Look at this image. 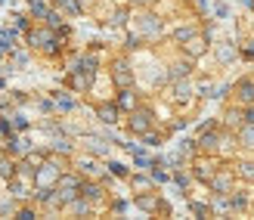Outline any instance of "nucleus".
I'll list each match as a JSON object with an SVG mask.
<instances>
[{
  "label": "nucleus",
  "mask_w": 254,
  "mask_h": 220,
  "mask_svg": "<svg viewBox=\"0 0 254 220\" xmlns=\"http://www.w3.org/2000/svg\"><path fill=\"white\" fill-rule=\"evenodd\" d=\"M28 41H31V47L34 50H41V53H56V34H53V28H34L31 34H28Z\"/></svg>",
  "instance_id": "1"
},
{
  "label": "nucleus",
  "mask_w": 254,
  "mask_h": 220,
  "mask_svg": "<svg viewBox=\"0 0 254 220\" xmlns=\"http://www.w3.org/2000/svg\"><path fill=\"white\" fill-rule=\"evenodd\" d=\"M233 180H236V171H214L208 186H211L214 196H230V192H233Z\"/></svg>",
  "instance_id": "2"
},
{
  "label": "nucleus",
  "mask_w": 254,
  "mask_h": 220,
  "mask_svg": "<svg viewBox=\"0 0 254 220\" xmlns=\"http://www.w3.org/2000/svg\"><path fill=\"white\" fill-rule=\"evenodd\" d=\"M127 124H130L133 134L146 137V134L152 131V112H149V109H133V112H130V121H127Z\"/></svg>",
  "instance_id": "3"
},
{
  "label": "nucleus",
  "mask_w": 254,
  "mask_h": 220,
  "mask_svg": "<svg viewBox=\"0 0 254 220\" xmlns=\"http://www.w3.org/2000/svg\"><path fill=\"white\" fill-rule=\"evenodd\" d=\"M233 93L239 106H254V81L251 77H242V81L233 84Z\"/></svg>",
  "instance_id": "4"
},
{
  "label": "nucleus",
  "mask_w": 254,
  "mask_h": 220,
  "mask_svg": "<svg viewBox=\"0 0 254 220\" xmlns=\"http://www.w3.org/2000/svg\"><path fill=\"white\" fill-rule=\"evenodd\" d=\"M112 81H115L118 90H124V87L133 84V72H130V66H127L124 59H118L115 66H112Z\"/></svg>",
  "instance_id": "5"
},
{
  "label": "nucleus",
  "mask_w": 254,
  "mask_h": 220,
  "mask_svg": "<svg viewBox=\"0 0 254 220\" xmlns=\"http://www.w3.org/2000/svg\"><path fill=\"white\" fill-rule=\"evenodd\" d=\"M59 177H62L59 167H53V164L47 161L44 167H37V171H34V183H37V186H56Z\"/></svg>",
  "instance_id": "6"
},
{
  "label": "nucleus",
  "mask_w": 254,
  "mask_h": 220,
  "mask_svg": "<svg viewBox=\"0 0 254 220\" xmlns=\"http://www.w3.org/2000/svg\"><path fill=\"white\" fill-rule=\"evenodd\" d=\"M198 149L201 152H217L220 149V131H217V127H205V134H201L198 137Z\"/></svg>",
  "instance_id": "7"
},
{
  "label": "nucleus",
  "mask_w": 254,
  "mask_h": 220,
  "mask_svg": "<svg viewBox=\"0 0 254 220\" xmlns=\"http://www.w3.org/2000/svg\"><path fill=\"white\" fill-rule=\"evenodd\" d=\"M183 47H186V56H189V59H198V56L208 53V37H205V34H192Z\"/></svg>",
  "instance_id": "8"
},
{
  "label": "nucleus",
  "mask_w": 254,
  "mask_h": 220,
  "mask_svg": "<svg viewBox=\"0 0 254 220\" xmlns=\"http://www.w3.org/2000/svg\"><path fill=\"white\" fill-rule=\"evenodd\" d=\"M136 208H143V211H164V214H168V205H161L158 196H152V192H136Z\"/></svg>",
  "instance_id": "9"
},
{
  "label": "nucleus",
  "mask_w": 254,
  "mask_h": 220,
  "mask_svg": "<svg viewBox=\"0 0 254 220\" xmlns=\"http://www.w3.org/2000/svg\"><path fill=\"white\" fill-rule=\"evenodd\" d=\"M118 102H99V106H96V115H99V121H103V124H115L118 121Z\"/></svg>",
  "instance_id": "10"
},
{
  "label": "nucleus",
  "mask_w": 254,
  "mask_h": 220,
  "mask_svg": "<svg viewBox=\"0 0 254 220\" xmlns=\"http://www.w3.org/2000/svg\"><path fill=\"white\" fill-rule=\"evenodd\" d=\"M236 140H239V146L254 149V124H251V121H245V124L236 131Z\"/></svg>",
  "instance_id": "11"
},
{
  "label": "nucleus",
  "mask_w": 254,
  "mask_h": 220,
  "mask_svg": "<svg viewBox=\"0 0 254 220\" xmlns=\"http://www.w3.org/2000/svg\"><path fill=\"white\" fill-rule=\"evenodd\" d=\"M236 177H242L245 183H254V161H248V158H242V161H236Z\"/></svg>",
  "instance_id": "12"
},
{
  "label": "nucleus",
  "mask_w": 254,
  "mask_h": 220,
  "mask_svg": "<svg viewBox=\"0 0 254 220\" xmlns=\"http://www.w3.org/2000/svg\"><path fill=\"white\" fill-rule=\"evenodd\" d=\"M189 74H192V59L177 62V66L168 72V81H180V77H189Z\"/></svg>",
  "instance_id": "13"
},
{
  "label": "nucleus",
  "mask_w": 254,
  "mask_h": 220,
  "mask_svg": "<svg viewBox=\"0 0 254 220\" xmlns=\"http://www.w3.org/2000/svg\"><path fill=\"white\" fill-rule=\"evenodd\" d=\"M115 102H118V109H124V112H133V109H136V96H133V90H130V87H124Z\"/></svg>",
  "instance_id": "14"
},
{
  "label": "nucleus",
  "mask_w": 254,
  "mask_h": 220,
  "mask_svg": "<svg viewBox=\"0 0 254 220\" xmlns=\"http://www.w3.org/2000/svg\"><path fill=\"white\" fill-rule=\"evenodd\" d=\"M217 59L223 62V66H230V62L239 59V50H236L233 44H217Z\"/></svg>",
  "instance_id": "15"
},
{
  "label": "nucleus",
  "mask_w": 254,
  "mask_h": 220,
  "mask_svg": "<svg viewBox=\"0 0 254 220\" xmlns=\"http://www.w3.org/2000/svg\"><path fill=\"white\" fill-rule=\"evenodd\" d=\"M139 31H143V34H158L161 31V22L155 19V16H143V19H139Z\"/></svg>",
  "instance_id": "16"
},
{
  "label": "nucleus",
  "mask_w": 254,
  "mask_h": 220,
  "mask_svg": "<svg viewBox=\"0 0 254 220\" xmlns=\"http://www.w3.org/2000/svg\"><path fill=\"white\" fill-rule=\"evenodd\" d=\"M81 196L90 199V202H99V199H103V186H99V183H87V180H84V183H81Z\"/></svg>",
  "instance_id": "17"
},
{
  "label": "nucleus",
  "mask_w": 254,
  "mask_h": 220,
  "mask_svg": "<svg viewBox=\"0 0 254 220\" xmlns=\"http://www.w3.org/2000/svg\"><path fill=\"white\" fill-rule=\"evenodd\" d=\"M174 90H177V99H189V96L195 93V87L189 84L186 77H180V81H177V87H174Z\"/></svg>",
  "instance_id": "18"
},
{
  "label": "nucleus",
  "mask_w": 254,
  "mask_h": 220,
  "mask_svg": "<svg viewBox=\"0 0 254 220\" xmlns=\"http://www.w3.org/2000/svg\"><path fill=\"white\" fill-rule=\"evenodd\" d=\"M214 171H217V167H211V164H205V161H198L192 174H195L198 180H205V183H211V177H214Z\"/></svg>",
  "instance_id": "19"
},
{
  "label": "nucleus",
  "mask_w": 254,
  "mask_h": 220,
  "mask_svg": "<svg viewBox=\"0 0 254 220\" xmlns=\"http://www.w3.org/2000/svg\"><path fill=\"white\" fill-rule=\"evenodd\" d=\"M16 174H19V167L12 164L9 158H3V161H0V177H3V180H12Z\"/></svg>",
  "instance_id": "20"
},
{
  "label": "nucleus",
  "mask_w": 254,
  "mask_h": 220,
  "mask_svg": "<svg viewBox=\"0 0 254 220\" xmlns=\"http://www.w3.org/2000/svg\"><path fill=\"white\" fill-rule=\"evenodd\" d=\"M226 205H230L233 211H245L248 208V199L245 196H233V192H230V196H226Z\"/></svg>",
  "instance_id": "21"
},
{
  "label": "nucleus",
  "mask_w": 254,
  "mask_h": 220,
  "mask_svg": "<svg viewBox=\"0 0 254 220\" xmlns=\"http://www.w3.org/2000/svg\"><path fill=\"white\" fill-rule=\"evenodd\" d=\"M130 186H133L136 192H149V189H152V180H149V177H139V174H136V177H130Z\"/></svg>",
  "instance_id": "22"
},
{
  "label": "nucleus",
  "mask_w": 254,
  "mask_h": 220,
  "mask_svg": "<svg viewBox=\"0 0 254 220\" xmlns=\"http://www.w3.org/2000/svg\"><path fill=\"white\" fill-rule=\"evenodd\" d=\"M192 34H195V28H192V25H183V28H177V31H174V37H177L180 44H186Z\"/></svg>",
  "instance_id": "23"
},
{
  "label": "nucleus",
  "mask_w": 254,
  "mask_h": 220,
  "mask_svg": "<svg viewBox=\"0 0 254 220\" xmlns=\"http://www.w3.org/2000/svg\"><path fill=\"white\" fill-rule=\"evenodd\" d=\"M84 143H87V149H93L96 155L106 152V146H103V140H99V137H84Z\"/></svg>",
  "instance_id": "24"
},
{
  "label": "nucleus",
  "mask_w": 254,
  "mask_h": 220,
  "mask_svg": "<svg viewBox=\"0 0 254 220\" xmlns=\"http://www.w3.org/2000/svg\"><path fill=\"white\" fill-rule=\"evenodd\" d=\"M78 171H81L84 177H90V174H96V161H93V158H84V161L78 164Z\"/></svg>",
  "instance_id": "25"
},
{
  "label": "nucleus",
  "mask_w": 254,
  "mask_h": 220,
  "mask_svg": "<svg viewBox=\"0 0 254 220\" xmlns=\"http://www.w3.org/2000/svg\"><path fill=\"white\" fill-rule=\"evenodd\" d=\"M53 149H56V152H71V143H68L65 137H59L56 143H53Z\"/></svg>",
  "instance_id": "26"
},
{
  "label": "nucleus",
  "mask_w": 254,
  "mask_h": 220,
  "mask_svg": "<svg viewBox=\"0 0 254 220\" xmlns=\"http://www.w3.org/2000/svg\"><path fill=\"white\" fill-rule=\"evenodd\" d=\"M53 3H56V6H65L68 12H78V9H81L78 3H74V0H53Z\"/></svg>",
  "instance_id": "27"
},
{
  "label": "nucleus",
  "mask_w": 254,
  "mask_h": 220,
  "mask_svg": "<svg viewBox=\"0 0 254 220\" xmlns=\"http://www.w3.org/2000/svg\"><path fill=\"white\" fill-rule=\"evenodd\" d=\"M189 208H192L198 217H205V214H211V208H208V205H198V202H192V205H189Z\"/></svg>",
  "instance_id": "28"
},
{
  "label": "nucleus",
  "mask_w": 254,
  "mask_h": 220,
  "mask_svg": "<svg viewBox=\"0 0 254 220\" xmlns=\"http://www.w3.org/2000/svg\"><path fill=\"white\" fill-rule=\"evenodd\" d=\"M56 109L68 112V109H71V99H68V96H56Z\"/></svg>",
  "instance_id": "29"
},
{
  "label": "nucleus",
  "mask_w": 254,
  "mask_h": 220,
  "mask_svg": "<svg viewBox=\"0 0 254 220\" xmlns=\"http://www.w3.org/2000/svg\"><path fill=\"white\" fill-rule=\"evenodd\" d=\"M109 171H112V174H118V177H127V171H124L118 161H112V164H109Z\"/></svg>",
  "instance_id": "30"
},
{
  "label": "nucleus",
  "mask_w": 254,
  "mask_h": 220,
  "mask_svg": "<svg viewBox=\"0 0 254 220\" xmlns=\"http://www.w3.org/2000/svg\"><path fill=\"white\" fill-rule=\"evenodd\" d=\"M242 115H245V121H251V124H254V106H245V112H242Z\"/></svg>",
  "instance_id": "31"
},
{
  "label": "nucleus",
  "mask_w": 254,
  "mask_h": 220,
  "mask_svg": "<svg viewBox=\"0 0 254 220\" xmlns=\"http://www.w3.org/2000/svg\"><path fill=\"white\" fill-rule=\"evenodd\" d=\"M16 217H25V220H28V217H34V211H31V208H22V211H16Z\"/></svg>",
  "instance_id": "32"
},
{
  "label": "nucleus",
  "mask_w": 254,
  "mask_h": 220,
  "mask_svg": "<svg viewBox=\"0 0 254 220\" xmlns=\"http://www.w3.org/2000/svg\"><path fill=\"white\" fill-rule=\"evenodd\" d=\"M177 183H180V186H186V183H189V177H186L183 171H177Z\"/></svg>",
  "instance_id": "33"
}]
</instances>
